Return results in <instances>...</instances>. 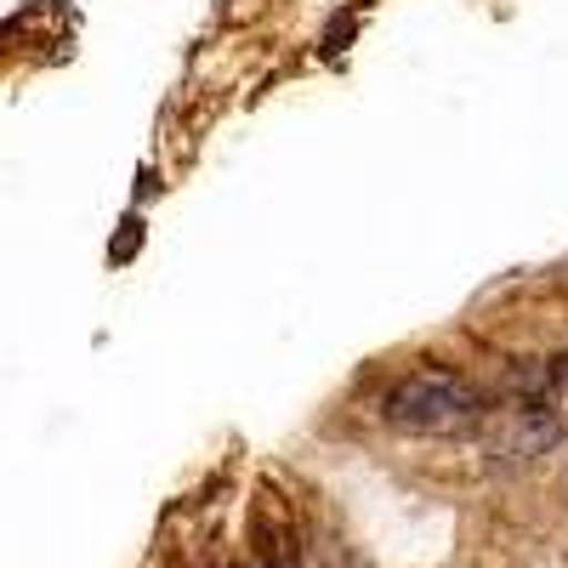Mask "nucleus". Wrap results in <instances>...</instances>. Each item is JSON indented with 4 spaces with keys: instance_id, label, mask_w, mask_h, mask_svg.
<instances>
[{
    "instance_id": "obj_2",
    "label": "nucleus",
    "mask_w": 568,
    "mask_h": 568,
    "mask_svg": "<svg viewBox=\"0 0 568 568\" xmlns=\"http://www.w3.org/2000/svg\"><path fill=\"white\" fill-rule=\"evenodd\" d=\"M557 438H562L557 415H546V409H529V415H524V426H517V455H540V449H551Z\"/></svg>"
},
{
    "instance_id": "obj_3",
    "label": "nucleus",
    "mask_w": 568,
    "mask_h": 568,
    "mask_svg": "<svg viewBox=\"0 0 568 568\" xmlns=\"http://www.w3.org/2000/svg\"><path fill=\"white\" fill-rule=\"evenodd\" d=\"M557 387H568V353L557 358Z\"/></svg>"
},
{
    "instance_id": "obj_1",
    "label": "nucleus",
    "mask_w": 568,
    "mask_h": 568,
    "mask_svg": "<svg viewBox=\"0 0 568 568\" xmlns=\"http://www.w3.org/2000/svg\"><path fill=\"white\" fill-rule=\"evenodd\" d=\"M382 415L393 426H409V433H466L484 415V398L449 369H415L387 387Z\"/></svg>"
}]
</instances>
